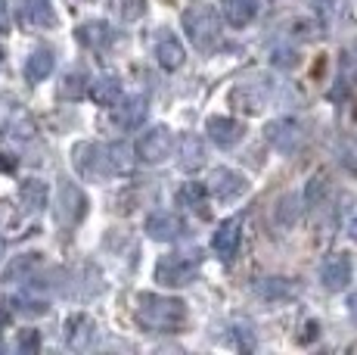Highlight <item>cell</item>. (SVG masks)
Here are the masks:
<instances>
[{"instance_id":"6da1fadb","label":"cell","mask_w":357,"mask_h":355,"mask_svg":"<svg viewBox=\"0 0 357 355\" xmlns=\"http://www.w3.org/2000/svg\"><path fill=\"white\" fill-rule=\"evenodd\" d=\"M137 324L149 333H177L187 324V303L159 293H143L137 296Z\"/></svg>"},{"instance_id":"7a4b0ae2","label":"cell","mask_w":357,"mask_h":355,"mask_svg":"<svg viewBox=\"0 0 357 355\" xmlns=\"http://www.w3.org/2000/svg\"><path fill=\"white\" fill-rule=\"evenodd\" d=\"M183 31H187V38L193 41L196 50L208 53L218 47V41H221V19H218L215 6L208 3H199V6H190L187 13H183Z\"/></svg>"},{"instance_id":"3957f363","label":"cell","mask_w":357,"mask_h":355,"mask_svg":"<svg viewBox=\"0 0 357 355\" xmlns=\"http://www.w3.org/2000/svg\"><path fill=\"white\" fill-rule=\"evenodd\" d=\"M199 265H202V249H183V252H171L162 256L155 262V281L165 287H187L193 284Z\"/></svg>"},{"instance_id":"277c9868","label":"cell","mask_w":357,"mask_h":355,"mask_svg":"<svg viewBox=\"0 0 357 355\" xmlns=\"http://www.w3.org/2000/svg\"><path fill=\"white\" fill-rule=\"evenodd\" d=\"M53 212H56V222L63 224V228H75V224H78L81 218L87 215V196H84V190H81L75 181H68V178H59Z\"/></svg>"},{"instance_id":"5b68a950","label":"cell","mask_w":357,"mask_h":355,"mask_svg":"<svg viewBox=\"0 0 357 355\" xmlns=\"http://www.w3.org/2000/svg\"><path fill=\"white\" fill-rule=\"evenodd\" d=\"M75 168H78L84 178H91V181H102V178H109V162H106V147H100V143H78L75 147V156H72Z\"/></svg>"},{"instance_id":"8992f818","label":"cell","mask_w":357,"mask_h":355,"mask_svg":"<svg viewBox=\"0 0 357 355\" xmlns=\"http://www.w3.org/2000/svg\"><path fill=\"white\" fill-rule=\"evenodd\" d=\"M171 150H174V134H171L165 125L149 128V131L140 138V143H137L140 159L149 162V166H159V162H165L171 156Z\"/></svg>"},{"instance_id":"52a82bcc","label":"cell","mask_w":357,"mask_h":355,"mask_svg":"<svg viewBox=\"0 0 357 355\" xmlns=\"http://www.w3.org/2000/svg\"><path fill=\"white\" fill-rule=\"evenodd\" d=\"M264 138L273 150H280V153H295V150L305 143V128L295 119H277L264 128Z\"/></svg>"},{"instance_id":"ba28073f","label":"cell","mask_w":357,"mask_h":355,"mask_svg":"<svg viewBox=\"0 0 357 355\" xmlns=\"http://www.w3.org/2000/svg\"><path fill=\"white\" fill-rule=\"evenodd\" d=\"M205 187H208L211 200L230 203V200H236V196H243L245 190H249V181H245V175L233 172V168H215Z\"/></svg>"},{"instance_id":"9c48e42d","label":"cell","mask_w":357,"mask_h":355,"mask_svg":"<svg viewBox=\"0 0 357 355\" xmlns=\"http://www.w3.org/2000/svg\"><path fill=\"white\" fill-rule=\"evenodd\" d=\"M19 19H22L25 29L44 31L56 25V10H53V0H19Z\"/></svg>"},{"instance_id":"30bf717a","label":"cell","mask_w":357,"mask_h":355,"mask_svg":"<svg viewBox=\"0 0 357 355\" xmlns=\"http://www.w3.org/2000/svg\"><path fill=\"white\" fill-rule=\"evenodd\" d=\"M97 337V321L91 315H68L66 318V343L75 352H87Z\"/></svg>"},{"instance_id":"8fae6325","label":"cell","mask_w":357,"mask_h":355,"mask_svg":"<svg viewBox=\"0 0 357 355\" xmlns=\"http://www.w3.org/2000/svg\"><path fill=\"white\" fill-rule=\"evenodd\" d=\"M239 240H243V222L239 218H227V222L218 224L215 237H211V249L218 252V259L230 262L239 249Z\"/></svg>"},{"instance_id":"7c38bea8","label":"cell","mask_w":357,"mask_h":355,"mask_svg":"<svg viewBox=\"0 0 357 355\" xmlns=\"http://www.w3.org/2000/svg\"><path fill=\"white\" fill-rule=\"evenodd\" d=\"M320 281H324L326 290H345L348 281H351V259L345 252L326 256L324 265H320Z\"/></svg>"},{"instance_id":"4fadbf2b","label":"cell","mask_w":357,"mask_h":355,"mask_svg":"<svg viewBox=\"0 0 357 355\" xmlns=\"http://www.w3.org/2000/svg\"><path fill=\"white\" fill-rule=\"evenodd\" d=\"M146 234L153 240H162V243H174L187 234V224L181 222L174 212H153L146 218Z\"/></svg>"},{"instance_id":"5bb4252c","label":"cell","mask_w":357,"mask_h":355,"mask_svg":"<svg viewBox=\"0 0 357 355\" xmlns=\"http://www.w3.org/2000/svg\"><path fill=\"white\" fill-rule=\"evenodd\" d=\"M230 100L245 113H261L267 106V100H271V87L264 81H243V85L233 87Z\"/></svg>"},{"instance_id":"9a60e30c","label":"cell","mask_w":357,"mask_h":355,"mask_svg":"<svg viewBox=\"0 0 357 355\" xmlns=\"http://www.w3.org/2000/svg\"><path fill=\"white\" fill-rule=\"evenodd\" d=\"M153 53H155V59H159L162 69H168V72L181 69L183 59H187V53H183V44H181V41H177L174 35H171L168 29H162L159 35H155Z\"/></svg>"},{"instance_id":"2e32d148","label":"cell","mask_w":357,"mask_h":355,"mask_svg":"<svg viewBox=\"0 0 357 355\" xmlns=\"http://www.w3.org/2000/svg\"><path fill=\"white\" fill-rule=\"evenodd\" d=\"M208 138L218 143V147H236L239 140L245 138V125L243 122H236V119H230V115H211L208 119Z\"/></svg>"},{"instance_id":"e0dca14e","label":"cell","mask_w":357,"mask_h":355,"mask_svg":"<svg viewBox=\"0 0 357 355\" xmlns=\"http://www.w3.org/2000/svg\"><path fill=\"white\" fill-rule=\"evenodd\" d=\"M75 35H78V41L87 47V50H97V53L109 50V47H112V41H115L112 25L102 22V19H91V22H81Z\"/></svg>"},{"instance_id":"ac0fdd59","label":"cell","mask_w":357,"mask_h":355,"mask_svg":"<svg viewBox=\"0 0 357 355\" xmlns=\"http://www.w3.org/2000/svg\"><path fill=\"white\" fill-rule=\"evenodd\" d=\"M53 69H56V53H53V47H38L29 57V63H25V78H29V85H40L44 78H50Z\"/></svg>"},{"instance_id":"d6986e66","label":"cell","mask_w":357,"mask_h":355,"mask_svg":"<svg viewBox=\"0 0 357 355\" xmlns=\"http://www.w3.org/2000/svg\"><path fill=\"white\" fill-rule=\"evenodd\" d=\"M146 113H149L146 97H130L128 103H121V106L112 113V122H115V125H119V128H125V131H130V128L143 125V119H146Z\"/></svg>"},{"instance_id":"ffe728a7","label":"cell","mask_w":357,"mask_h":355,"mask_svg":"<svg viewBox=\"0 0 357 355\" xmlns=\"http://www.w3.org/2000/svg\"><path fill=\"white\" fill-rule=\"evenodd\" d=\"M91 100L97 106H119L121 100V81L115 75H100L91 81Z\"/></svg>"},{"instance_id":"44dd1931","label":"cell","mask_w":357,"mask_h":355,"mask_svg":"<svg viewBox=\"0 0 357 355\" xmlns=\"http://www.w3.org/2000/svg\"><path fill=\"white\" fill-rule=\"evenodd\" d=\"M261 3L264 0H224V16H227L233 29H243V25H249L258 16Z\"/></svg>"},{"instance_id":"7402d4cb","label":"cell","mask_w":357,"mask_h":355,"mask_svg":"<svg viewBox=\"0 0 357 355\" xmlns=\"http://www.w3.org/2000/svg\"><path fill=\"white\" fill-rule=\"evenodd\" d=\"M0 131H3L6 138H13V140H31L34 131H38V125H34V119L25 113L22 106H16L10 113V119L3 122V128H0Z\"/></svg>"},{"instance_id":"603a6c76","label":"cell","mask_w":357,"mask_h":355,"mask_svg":"<svg viewBox=\"0 0 357 355\" xmlns=\"http://www.w3.org/2000/svg\"><path fill=\"white\" fill-rule=\"evenodd\" d=\"M84 94H91V75H87V69L75 66V69L66 72L63 81H59V97L63 100H81Z\"/></svg>"},{"instance_id":"cb8c5ba5","label":"cell","mask_w":357,"mask_h":355,"mask_svg":"<svg viewBox=\"0 0 357 355\" xmlns=\"http://www.w3.org/2000/svg\"><path fill=\"white\" fill-rule=\"evenodd\" d=\"M19 203H22L25 212H40L47 206V184L38 178H25L19 184Z\"/></svg>"},{"instance_id":"d4e9b609","label":"cell","mask_w":357,"mask_h":355,"mask_svg":"<svg viewBox=\"0 0 357 355\" xmlns=\"http://www.w3.org/2000/svg\"><path fill=\"white\" fill-rule=\"evenodd\" d=\"M40 265V256L38 252H25V256L13 259L10 265L3 268V275H0V281L3 284H16V281H31L34 268Z\"/></svg>"},{"instance_id":"484cf974","label":"cell","mask_w":357,"mask_h":355,"mask_svg":"<svg viewBox=\"0 0 357 355\" xmlns=\"http://www.w3.org/2000/svg\"><path fill=\"white\" fill-rule=\"evenodd\" d=\"M106 162H109V172L112 175H130L137 166L134 159V150L128 143H109L106 147Z\"/></svg>"},{"instance_id":"4316f807","label":"cell","mask_w":357,"mask_h":355,"mask_svg":"<svg viewBox=\"0 0 357 355\" xmlns=\"http://www.w3.org/2000/svg\"><path fill=\"white\" fill-rule=\"evenodd\" d=\"M205 162V147L196 134H183L181 138V168L183 172H196Z\"/></svg>"},{"instance_id":"83f0119b","label":"cell","mask_w":357,"mask_h":355,"mask_svg":"<svg viewBox=\"0 0 357 355\" xmlns=\"http://www.w3.org/2000/svg\"><path fill=\"white\" fill-rule=\"evenodd\" d=\"M295 290H298V287H295L292 281H286V277H264V281L255 284V293H258V296H261V299H273V303H277V299L295 296Z\"/></svg>"},{"instance_id":"f1b7e54d","label":"cell","mask_w":357,"mask_h":355,"mask_svg":"<svg viewBox=\"0 0 357 355\" xmlns=\"http://www.w3.org/2000/svg\"><path fill=\"white\" fill-rule=\"evenodd\" d=\"M13 305H16V312H22V315H31V318L44 315V312L50 309V305H47V299L38 296V293H31V290L19 293V296L13 299Z\"/></svg>"},{"instance_id":"f546056e","label":"cell","mask_w":357,"mask_h":355,"mask_svg":"<svg viewBox=\"0 0 357 355\" xmlns=\"http://www.w3.org/2000/svg\"><path fill=\"white\" fill-rule=\"evenodd\" d=\"M205 194H208V187H202V184H183L181 187V194H177V203H181V206H187V209H199V212L205 215Z\"/></svg>"},{"instance_id":"4dcf8cb0","label":"cell","mask_w":357,"mask_h":355,"mask_svg":"<svg viewBox=\"0 0 357 355\" xmlns=\"http://www.w3.org/2000/svg\"><path fill=\"white\" fill-rule=\"evenodd\" d=\"M301 215V196H283L277 206V222L280 224H295Z\"/></svg>"},{"instance_id":"1f68e13d","label":"cell","mask_w":357,"mask_h":355,"mask_svg":"<svg viewBox=\"0 0 357 355\" xmlns=\"http://www.w3.org/2000/svg\"><path fill=\"white\" fill-rule=\"evenodd\" d=\"M115 10H119L121 16L130 22V19L143 16V10H146V0H115Z\"/></svg>"},{"instance_id":"d6a6232c","label":"cell","mask_w":357,"mask_h":355,"mask_svg":"<svg viewBox=\"0 0 357 355\" xmlns=\"http://www.w3.org/2000/svg\"><path fill=\"white\" fill-rule=\"evenodd\" d=\"M16 349H29V352H34V349H38V333H34V331H25V333H22V340L16 343Z\"/></svg>"},{"instance_id":"836d02e7","label":"cell","mask_w":357,"mask_h":355,"mask_svg":"<svg viewBox=\"0 0 357 355\" xmlns=\"http://www.w3.org/2000/svg\"><path fill=\"white\" fill-rule=\"evenodd\" d=\"M16 168V159H6V153H0V172H13Z\"/></svg>"},{"instance_id":"e575fe53","label":"cell","mask_w":357,"mask_h":355,"mask_svg":"<svg viewBox=\"0 0 357 355\" xmlns=\"http://www.w3.org/2000/svg\"><path fill=\"white\" fill-rule=\"evenodd\" d=\"M348 237H351V240H357V209H354V215L348 218Z\"/></svg>"},{"instance_id":"d590c367","label":"cell","mask_w":357,"mask_h":355,"mask_svg":"<svg viewBox=\"0 0 357 355\" xmlns=\"http://www.w3.org/2000/svg\"><path fill=\"white\" fill-rule=\"evenodd\" d=\"M348 312H351V318H354V324H357V293L348 296Z\"/></svg>"},{"instance_id":"8d00e7d4","label":"cell","mask_w":357,"mask_h":355,"mask_svg":"<svg viewBox=\"0 0 357 355\" xmlns=\"http://www.w3.org/2000/svg\"><path fill=\"white\" fill-rule=\"evenodd\" d=\"M0 29H6V0H0Z\"/></svg>"},{"instance_id":"74e56055","label":"cell","mask_w":357,"mask_h":355,"mask_svg":"<svg viewBox=\"0 0 357 355\" xmlns=\"http://www.w3.org/2000/svg\"><path fill=\"white\" fill-rule=\"evenodd\" d=\"M6 321H10V315H6V312H3V309H0V333H3V331H6Z\"/></svg>"},{"instance_id":"f35d334b","label":"cell","mask_w":357,"mask_h":355,"mask_svg":"<svg viewBox=\"0 0 357 355\" xmlns=\"http://www.w3.org/2000/svg\"><path fill=\"white\" fill-rule=\"evenodd\" d=\"M0 63H3V47H0Z\"/></svg>"}]
</instances>
